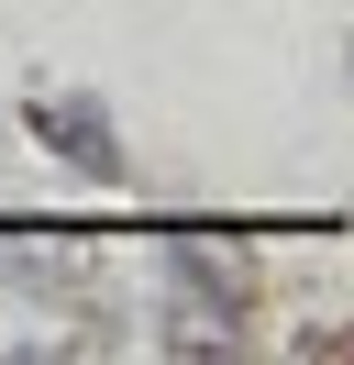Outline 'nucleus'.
Wrapping results in <instances>:
<instances>
[{"mask_svg": "<svg viewBox=\"0 0 354 365\" xmlns=\"http://www.w3.org/2000/svg\"><path fill=\"white\" fill-rule=\"evenodd\" d=\"M44 122L66 133V155H78V166H100V178L122 166V155H111V122H88V111H44Z\"/></svg>", "mask_w": 354, "mask_h": 365, "instance_id": "f257e3e1", "label": "nucleus"}]
</instances>
